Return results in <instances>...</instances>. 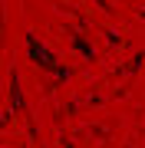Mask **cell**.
I'll list each match as a JSON object with an SVG mask.
<instances>
[{"label":"cell","instance_id":"3957f363","mask_svg":"<svg viewBox=\"0 0 145 148\" xmlns=\"http://www.w3.org/2000/svg\"><path fill=\"white\" fill-rule=\"evenodd\" d=\"M69 40H73V46H76V49H79V53H82V56H86V59L92 56V46H89V43H86V40H82V36H76V33H73V36H69Z\"/></svg>","mask_w":145,"mask_h":148},{"label":"cell","instance_id":"6da1fadb","mask_svg":"<svg viewBox=\"0 0 145 148\" xmlns=\"http://www.w3.org/2000/svg\"><path fill=\"white\" fill-rule=\"evenodd\" d=\"M27 59H30L33 66H40V69H46V73H53L56 79H69V66L59 63V56L40 43L36 33H27Z\"/></svg>","mask_w":145,"mask_h":148},{"label":"cell","instance_id":"7a4b0ae2","mask_svg":"<svg viewBox=\"0 0 145 148\" xmlns=\"http://www.w3.org/2000/svg\"><path fill=\"white\" fill-rule=\"evenodd\" d=\"M10 99H13V109L16 106L23 109V92H20V76L16 73H10Z\"/></svg>","mask_w":145,"mask_h":148}]
</instances>
